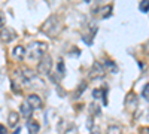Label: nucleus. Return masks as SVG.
<instances>
[{"label": "nucleus", "instance_id": "obj_23", "mask_svg": "<svg viewBox=\"0 0 149 134\" xmlns=\"http://www.w3.org/2000/svg\"><path fill=\"white\" fill-rule=\"evenodd\" d=\"M84 2H86V3H91V2H93V0H84Z\"/></svg>", "mask_w": 149, "mask_h": 134}, {"label": "nucleus", "instance_id": "obj_4", "mask_svg": "<svg viewBox=\"0 0 149 134\" xmlns=\"http://www.w3.org/2000/svg\"><path fill=\"white\" fill-rule=\"evenodd\" d=\"M17 37V33L12 30V28H2V31H0V40H2L3 43H9L12 42Z\"/></svg>", "mask_w": 149, "mask_h": 134}, {"label": "nucleus", "instance_id": "obj_13", "mask_svg": "<svg viewBox=\"0 0 149 134\" xmlns=\"http://www.w3.org/2000/svg\"><path fill=\"white\" fill-rule=\"evenodd\" d=\"M107 134H121V128L118 125H110L107 128Z\"/></svg>", "mask_w": 149, "mask_h": 134}, {"label": "nucleus", "instance_id": "obj_6", "mask_svg": "<svg viewBox=\"0 0 149 134\" xmlns=\"http://www.w3.org/2000/svg\"><path fill=\"white\" fill-rule=\"evenodd\" d=\"M12 55H14V58L18 60V61H22L24 57H26V48L22 45H17L14 49H12Z\"/></svg>", "mask_w": 149, "mask_h": 134}, {"label": "nucleus", "instance_id": "obj_21", "mask_svg": "<svg viewBox=\"0 0 149 134\" xmlns=\"http://www.w3.org/2000/svg\"><path fill=\"white\" fill-rule=\"evenodd\" d=\"M0 134H6V127L5 125H0Z\"/></svg>", "mask_w": 149, "mask_h": 134}, {"label": "nucleus", "instance_id": "obj_15", "mask_svg": "<svg viewBox=\"0 0 149 134\" xmlns=\"http://www.w3.org/2000/svg\"><path fill=\"white\" fill-rule=\"evenodd\" d=\"M90 109H91V110H93V115H100V107H98V104L97 103H93L91 106H90Z\"/></svg>", "mask_w": 149, "mask_h": 134}, {"label": "nucleus", "instance_id": "obj_9", "mask_svg": "<svg viewBox=\"0 0 149 134\" xmlns=\"http://www.w3.org/2000/svg\"><path fill=\"white\" fill-rule=\"evenodd\" d=\"M18 121H19V116H18L17 112H10L9 113V116H8V125L9 127H17Z\"/></svg>", "mask_w": 149, "mask_h": 134}, {"label": "nucleus", "instance_id": "obj_1", "mask_svg": "<svg viewBox=\"0 0 149 134\" xmlns=\"http://www.w3.org/2000/svg\"><path fill=\"white\" fill-rule=\"evenodd\" d=\"M48 51V43L45 42H33L29 45V49H27V54L30 58H42Z\"/></svg>", "mask_w": 149, "mask_h": 134}, {"label": "nucleus", "instance_id": "obj_22", "mask_svg": "<svg viewBox=\"0 0 149 134\" xmlns=\"http://www.w3.org/2000/svg\"><path fill=\"white\" fill-rule=\"evenodd\" d=\"M19 133H21V128H19V127H18V128H17V130H15V131H14V133H12V134H19Z\"/></svg>", "mask_w": 149, "mask_h": 134}, {"label": "nucleus", "instance_id": "obj_2", "mask_svg": "<svg viewBox=\"0 0 149 134\" xmlns=\"http://www.w3.org/2000/svg\"><path fill=\"white\" fill-rule=\"evenodd\" d=\"M60 30V22L57 19V17H49L42 26V33L48 34V36H54L57 34Z\"/></svg>", "mask_w": 149, "mask_h": 134}, {"label": "nucleus", "instance_id": "obj_19", "mask_svg": "<svg viewBox=\"0 0 149 134\" xmlns=\"http://www.w3.org/2000/svg\"><path fill=\"white\" fill-rule=\"evenodd\" d=\"M58 72H60V75H64V64H63V61H58Z\"/></svg>", "mask_w": 149, "mask_h": 134}, {"label": "nucleus", "instance_id": "obj_17", "mask_svg": "<svg viewBox=\"0 0 149 134\" xmlns=\"http://www.w3.org/2000/svg\"><path fill=\"white\" fill-rule=\"evenodd\" d=\"M102 94H103V90H94L93 91V97H94V99H102Z\"/></svg>", "mask_w": 149, "mask_h": 134}, {"label": "nucleus", "instance_id": "obj_8", "mask_svg": "<svg viewBox=\"0 0 149 134\" xmlns=\"http://www.w3.org/2000/svg\"><path fill=\"white\" fill-rule=\"evenodd\" d=\"M19 113H21L24 118H30V116L33 115V109H31V106L26 101V103H22V104L19 106Z\"/></svg>", "mask_w": 149, "mask_h": 134}, {"label": "nucleus", "instance_id": "obj_10", "mask_svg": "<svg viewBox=\"0 0 149 134\" xmlns=\"http://www.w3.org/2000/svg\"><path fill=\"white\" fill-rule=\"evenodd\" d=\"M27 128H29V134H37L40 131V125L36 122V121H30L27 124Z\"/></svg>", "mask_w": 149, "mask_h": 134}, {"label": "nucleus", "instance_id": "obj_3", "mask_svg": "<svg viewBox=\"0 0 149 134\" xmlns=\"http://www.w3.org/2000/svg\"><path fill=\"white\" fill-rule=\"evenodd\" d=\"M51 69H52V60L49 55H43L42 60L39 61V66H37V72L40 75H49L51 73Z\"/></svg>", "mask_w": 149, "mask_h": 134}, {"label": "nucleus", "instance_id": "obj_5", "mask_svg": "<svg viewBox=\"0 0 149 134\" xmlns=\"http://www.w3.org/2000/svg\"><path fill=\"white\" fill-rule=\"evenodd\" d=\"M27 103L31 106V109L34 110V109H40L42 107V99L39 95H36V94H31L27 97Z\"/></svg>", "mask_w": 149, "mask_h": 134}, {"label": "nucleus", "instance_id": "obj_18", "mask_svg": "<svg viewBox=\"0 0 149 134\" xmlns=\"http://www.w3.org/2000/svg\"><path fill=\"white\" fill-rule=\"evenodd\" d=\"M143 97L146 100H149V83H146L143 87Z\"/></svg>", "mask_w": 149, "mask_h": 134}, {"label": "nucleus", "instance_id": "obj_7", "mask_svg": "<svg viewBox=\"0 0 149 134\" xmlns=\"http://www.w3.org/2000/svg\"><path fill=\"white\" fill-rule=\"evenodd\" d=\"M125 106L130 109V110H133L134 107H137V95H136L134 92H130L125 97Z\"/></svg>", "mask_w": 149, "mask_h": 134}, {"label": "nucleus", "instance_id": "obj_16", "mask_svg": "<svg viewBox=\"0 0 149 134\" xmlns=\"http://www.w3.org/2000/svg\"><path fill=\"white\" fill-rule=\"evenodd\" d=\"M5 24H6V17L2 10H0V28H3L5 27Z\"/></svg>", "mask_w": 149, "mask_h": 134}, {"label": "nucleus", "instance_id": "obj_11", "mask_svg": "<svg viewBox=\"0 0 149 134\" xmlns=\"http://www.w3.org/2000/svg\"><path fill=\"white\" fill-rule=\"evenodd\" d=\"M112 9H113V8H112L110 5L104 6V8H103V10H102V17H103V18H109V17H110V14H112Z\"/></svg>", "mask_w": 149, "mask_h": 134}, {"label": "nucleus", "instance_id": "obj_14", "mask_svg": "<svg viewBox=\"0 0 149 134\" xmlns=\"http://www.w3.org/2000/svg\"><path fill=\"white\" fill-rule=\"evenodd\" d=\"M104 66L107 67V70L113 72V73H116V72H118V69H116V64H115V63H112V61H109V60H107V61L104 63Z\"/></svg>", "mask_w": 149, "mask_h": 134}, {"label": "nucleus", "instance_id": "obj_12", "mask_svg": "<svg viewBox=\"0 0 149 134\" xmlns=\"http://www.w3.org/2000/svg\"><path fill=\"white\" fill-rule=\"evenodd\" d=\"M139 9L142 12H149V0H142L139 3Z\"/></svg>", "mask_w": 149, "mask_h": 134}, {"label": "nucleus", "instance_id": "obj_20", "mask_svg": "<svg viewBox=\"0 0 149 134\" xmlns=\"http://www.w3.org/2000/svg\"><path fill=\"white\" fill-rule=\"evenodd\" d=\"M140 134H149V127H143L140 130Z\"/></svg>", "mask_w": 149, "mask_h": 134}]
</instances>
